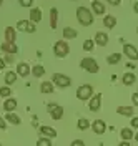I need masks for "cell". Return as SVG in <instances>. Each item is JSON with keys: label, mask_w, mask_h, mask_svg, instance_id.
<instances>
[{"label": "cell", "mask_w": 138, "mask_h": 146, "mask_svg": "<svg viewBox=\"0 0 138 146\" xmlns=\"http://www.w3.org/2000/svg\"><path fill=\"white\" fill-rule=\"evenodd\" d=\"M15 80H17V73L15 72H7L5 73V83H7V85L15 83Z\"/></svg>", "instance_id": "cell-25"}, {"label": "cell", "mask_w": 138, "mask_h": 146, "mask_svg": "<svg viewBox=\"0 0 138 146\" xmlns=\"http://www.w3.org/2000/svg\"><path fill=\"white\" fill-rule=\"evenodd\" d=\"M30 20H32V23H37V22L42 20V12H40V9L30 10Z\"/></svg>", "instance_id": "cell-16"}, {"label": "cell", "mask_w": 138, "mask_h": 146, "mask_svg": "<svg viewBox=\"0 0 138 146\" xmlns=\"http://www.w3.org/2000/svg\"><path fill=\"white\" fill-rule=\"evenodd\" d=\"M92 10H93V13H97V15H103L105 13V7H103V3L98 2V0H95L92 3Z\"/></svg>", "instance_id": "cell-13"}, {"label": "cell", "mask_w": 138, "mask_h": 146, "mask_svg": "<svg viewBox=\"0 0 138 146\" xmlns=\"http://www.w3.org/2000/svg\"><path fill=\"white\" fill-rule=\"evenodd\" d=\"M137 33H138V28H137Z\"/></svg>", "instance_id": "cell-45"}, {"label": "cell", "mask_w": 138, "mask_h": 146, "mask_svg": "<svg viewBox=\"0 0 138 146\" xmlns=\"http://www.w3.org/2000/svg\"><path fill=\"white\" fill-rule=\"evenodd\" d=\"M63 36L65 38H75V36H77V30H75V28H70V27H65L63 28Z\"/></svg>", "instance_id": "cell-28"}, {"label": "cell", "mask_w": 138, "mask_h": 146, "mask_svg": "<svg viewBox=\"0 0 138 146\" xmlns=\"http://www.w3.org/2000/svg\"><path fill=\"white\" fill-rule=\"evenodd\" d=\"M2 2H3V0H0V5H2Z\"/></svg>", "instance_id": "cell-44"}, {"label": "cell", "mask_w": 138, "mask_h": 146, "mask_svg": "<svg viewBox=\"0 0 138 146\" xmlns=\"http://www.w3.org/2000/svg\"><path fill=\"white\" fill-rule=\"evenodd\" d=\"M77 125H78V129H80V131H85V129L90 128V121H88L87 118H80Z\"/></svg>", "instance_id": "cell-26"}, {"label": "cell", "mask_w": 138, "mask_h": 146, "mask_svg": "<svg viewBox=\"0 0 138 146\" xmlns=\"http://www.w3.org/2000/svg\"><path fill=\"white\" fill-rule=\"evenodd\" d=\"M93 42H95L98 46H105L107 43H108V35L103 33V32H97V33H95V38H93Z\"/></svg>", "instance_id": "cell-10"}, {"label": "cell", "mask_w": 138, "mask_h": 146, "mask_svg": "<svg viewBox=\"0 0 138 146\" xmlns=\"http://www.w3.org/2000/svg\"><path fill=\"white\" fill-rule=\"evenodd\" d=\"M32 73H33L35 76H42V75L45 73V68H43L42 65H35V66L32 68Z\"/></svg>", "instance_id": "cell-30"}, {"label": "cell", "mask_w": 138, "mask_h": 146, "mask_svg": "<svg viewBox=\"0 0 138 146\" xmlns=\"http://www.w3.org/2000/svg\"><path fill=\"white\" fill-rule=\"evenodd\" d=\"M107 2H108L110 5H118V3L121 2V0H107Z\"/></svg>", "instance_id": "cell-39"}, {"label": "cell", "mask_w": 138, "mask_h": 146, "mask_svg": "<svg viewBox=\"0 0 138 146\" xmlns=\"http://www.w3.org/2000/svg\"><path fill=\"white\" fill-rule=\"evenodd\" d=\"M120 135H121V138H123V141H127V139H131V138H133V133H131L130 128H123V129L120 131Z\"/></svg>", "instance_id": "cell-29"}, {"label": "cell", "mask_w": 138, "mask_h": 146, "mask_svg": "<svg viewBox=\"0 0 138 146\" xmlns=\"http://www.w3.org/2000/svg\"><path fill=\"white\" fill-rule=\"evenodd\" d=\"M2 52H7V53H17L19 52V48L15 43H10V42H5L3 45H2Z\"/></svg>", "instance_id": "cell-15"}, {"label": "cell", "mask_w": 138, "mask_h": 146, "mask_svg": "<svg viewBox=\"0 0 138 146\" xmlns=\"http://www.w3.org/2000/svg\"><path fill=\"white\" fill-rule=\"evenodd\" d=\"M123 52H125V55L128 56L130 60H138V50H137V46H133L131 43H127L123 46Z\"/></svg>", "instance_id": "cell-6"}, {"label": "cell", "mask_w": 138, "mask_h": 146, "mask_svg": "<svg viewBox=\"0 0 138 146\" xmlns=\"http://www.w3.org/2000/svg\"><path fill=\"white\" fill-rule=\"evenodd\" d=\"M17 73H19L20 76H27L28 73H30V66L27 63H19L17 66Z\"/></svg>", "instance_id": "cell-20"}, {"label": "cell", "mask_w": 138, "mask_h": 146, "mask_svg": "<svg viewBox=\"0 0 138 146\" xmlns=\"http://www.w3.org/2000/svg\"><path fill=\"white\" fill-rule=\"evenodd\" d=\"M135 80H137L135 73H125V75H123V78H121V82H123V85H125V86L133 85V83H135Z\"/></svg>", "instance_id": "cell-17"}, {"label": "cell", "mask_w": 138, "mask_h": 146, "mask_svg": "<svg viewBox=\"0 0 138 146\" xmlns=\"http://www.w3.org/2000/svg\"><path fill=\"white\" fill-rule=\"evenodd\" d=\"M92 93H93V88L92 85H82V86H78V90H77V98L78 100H90L92 98Z\"/></svg>", "instance_id": "cell-4"}, {"label": "cell", "mask_w": 138, "mask_h": 146, "mask_svg": "<svg viewBox=\"0 0 138 146\" xmlns=\"http://www.w3.org/2000/svg\"><path fill=\"white\" fill-rule=\"evenodd\" d=\"M68 52H70V46H68V43H67V42H63V40L55 42V45H53V53H55L57 56L63 58V56H67V55H68Z\"/></svg>", "instance_id": "cell-2"}, {"label": "cell", "mask_w": 138, "mask_h": 146, "mask_svg": "<svg viewBox=\"0 0 138 146\" xmlns=\"http://www.w3.org/2000/svg\"><path fill=\"white\" fill-rule=\"evenodd\" d=\"M10 93H12V91H10L9 86H2V88H0V96H3V98L10 96Z\"/></svg>", "instance_id": "cell-33"}, {"label": "cell", "mask_w": 138, "mask_h": 146, "mask_svg": "<svg viewBox=\"0 0 138 146\" xmlns=\"http://www.w3.org/2000/svg\"><path fill=\"white\" fill-rule=\"evenodd\" d=\"M15 108H17V100H13V98L5 100V103H3V110L5 111H13Z\"/></svg>", "instance_id": "cell-19"}, {"label": "cell", "mask_w": 138, "mask_h": 146, "mask_svg": "<svg viewBox=\"0 0 138 146\" xmlns=\"http://www.w3.org/2000/svg\"><path fill=\"white\" fill-rule=\"evenodd\" d=\"M131 101H133L135 106H138V93H133V95H131Z\"/></svg>", "instance_id": "cell-36"}, {"label": "cell", "mask_w": 138, "mask_h": 146, "mask_svg": "<svg viewBox=\"0 0 138 146\" xmlns=\"http://www.w3.org/2000/svg\"><path fill=\"white\" fill-rule=\"evenodd\" d=\"M100 106H101V95L98 93V95L92 96V100H90V110L92 111H98Z\"/></svg>", "instance_id": "cell-11"}, {"label": "cell", "mask_w": 138, "mask_h": 146, "mask_svg": "<svg viewBox=\"0 0 138 146\" xmlns=\"http://www.w3.org/2000/svg\"><path fill=\"white\" fill-rule=\"evenodd\" d=\"M48 111L52 113V118L53 119H60L62 116H63V108L58 106V105H53V103L48 105Z\"/></svg>", "instance_id": "cell-7"}, {"label": "cell", "mask_w": 138, "mask_h": 146, "mask_svg": "<svg viewBox=\"0 0 138 146\" xmlns=\"http://www.w3.org/2000/svg\"><path fill=\"white\" fill-rule=\"evenodd\" d=\"M40 133L45 138H55L57 136V131L50 126H40Z\"/></svg>", "instance_id": "cell-12"}, {"label": "cell", "mask_w": 138, "mask_h": 146, "mask_svg": "<svg viewBox=\"0 0 138 146\" xmlns=\"http://www.w3.org/2000/svg\"><path fill=\"white\" fill-rule=\"evenodd\" d=\"M103 25H105L107 28H113L115 25H117V18L113 17V15H107L105 20H103Z\"/></svg>", "instance_id": "cell-22"}, {"label": "cell", "mask_w": 138, "mask_h": 146, "mask_svg": "<svg viewBox=\"0 0 138 146\" xmlns=\"http://www.w3.org/2000/svg\"><path fill=\"white\" fill-rule=\"evenodd\" d=\"M15 36H17V33H15V28L13 27H7L5 28V40H7V42L13 43V42H15Z\"/></svg>", "instance_id": "cell-14"}, {"label": "cell", "mask_w": 138, "mask_h": 146, "mask_svg": "<svg viewBox=\"0 0 138 146\" xmlns=\"http://www.w3.org/2000/svg\"><path fill=\"white\" fill-rule=\"evenodd\" d=\"M40 91L42 93H52L53 91V82H43L40 85Z\"/></svg>", "instance_id": "cell-23"}, {"label": "cell", "mask_w": 138, "mask_h": 146, "mask_svg": "<svg viewBox=\"0 0 138 146\" xmlns=\"http://www.w3.org/2000/svg\"><path fill=\"white\" fill-rule=\"evenodd\" d=\"M5 118L9 119V121L12 123V125H20V123H22L19 116H17L15 113H10V111H7V113H5Z\"/></svg>", "instance_id": "cell-24"}, {"label": "cell", "mask_w": 138, "mask_h": 146, "mask_svg": "<svg viewBox=\"0 0 138 146\" xmlns=\"http://www.w3.org/2000/svg\"><path fill=\"white\" fill-rule=\"evenodd\" d=\"M117 113L121 115V116H131L133 115V108L131 106H118L117 108Z\"/></svg>", "instance_id": "cell-18"}, {"label": "cell", "mask_w": 138, "mask_h": 146, "mask_svg": "<svg viewBox=\"0 0 138 146\" xmlns=\"http://www.w3.org/2000/svg\"><path fill=\"white\" fill-rule=\"evenodd\" d=\"M0 68H5V60L0 58Z\"/></svg>", "instance_id": "cell-40"}, {"label": "cell", "mask_w": 138, "mask_h": 146, "mask_svg": "<svg viewBox=\"0 0 138 146\" xmlns=\"http://www.w3.org/2000/svg\"><path fill=\"white\" fill-rule=\"evenodd\" d=\"M131 126L138 129V118H133V119H131Z\"/></svg>", "instance_id": "cell-38"}, {"label": "cell", "mask_w": 138, "mask_h": 146, "mask_svg": "<svg viewBox=\"0 0 138 146\" xmlns=\"http://www.w3.org/2000/svg\"><path fill=\"white\" fill-rule=\"evenodd\" d=\"M0 146H2V145H0Z\"/></svg>", "instance_id": "cell-47"}, {"label": "cell", "mask_w": 138, "mask_h": 146, "mask_svg": "<svg viewBox=\"0 0 138 146\" xmlns=\"http://www.w3.org/2000/svg\"><path fill=\"white\" fill-rule=\"evenodd\" d=\"M17 28L22 30V32H28V33H33L35 32V25L32 22H27V20H20L17 23Z\"/></svg>", "instance_id": "cell-8"}, {"label": "cell", "mask_w": 138, "mask_h": 146, "mask_svg": "<svg viewBox=\"0 0 138 146\" xmlns=\"http://www.w3.org/2000/svg\"><path fill=\"white\" fill-rule=\"evenodd\" d=\"M19 3L22 5V7H32L33 0H19Z\"/></svg>", "instance_id": "cell-34"}, {"label": "cell", "mask_w": 138, "mask_h": 146, "mask_svg": "<svg viewBox=\"0 0 138 146\" xmlns=\"http://www.w3.org/2000/svg\"><path fill=\"white\" fill-rule=\"evenodd\" d=\"M72 2H75V0H72Z\"/></svg>", "instance_id": "cell-46"}, {"label": "cell", "mask_w": 138, "mask_h": 146, "mask_svg": "<svg viewBox=\"0 0 138 146\" xmlns=\"http://www.w3.org/2000/svg\"><path fill=\"white\" fill-rule=\"evenodd\" d=\"M37 146H52V141H50V138H42L37 141Z\"/></svg>", "instance_id": "cell-32"}, {"label": "cell", "mask_w": 138, "mask_h": 146, "mask_svg": "<svg viewBox=\"0 0 138 146\" xmlns=\"http://www.w3.org/2000/svg\"><path fill=\"white\" fill-rule=\"evenodd\" d=\"M70 146H85V141L83 139H75V141H72Z\"/></svg>", "instance_id": "cell-35"}, {"label": "cell", "mask_w": 138, "mask_h": 146, "mask_svg": "<svg viewBox=\"0 0 138 146\" xmlns=\"http://www.w3.org/2000/svg\"><path fill=\"white\" fill-rule=\"evenodd\" d=\"M52 82L55 83L57 86H60V88H67V86L72 85V78L70 76H65L62 73H55L53 78H52Z\"/></svg>", "instance_id": "cell-5"}, {"label": "cell", "mask_w": 138, "mask_h": 146, "mask_svg": "<svg viewBox=\"0 0 138 146\" xmlns=\"http://www.w3.org/2000/svg\"><path fill=\"white\" fill-rule=\"evenodd\" d=\"M120 60H121V55H120V53L108 55V58H107V62H108L110 65H117V63H120Z\"/></svg>", "instance_id": "cell-27"}, {"label": "cell", "mask_w": 138, "mask_h": 146, "mask_svg": "<svg viewBox=\"0 0 138 146\" xmlns=\"http://www.w3.org/2000/svg\"><path fill=\"white\" fill-rule=\"evenodd\" d=\"M133 10L138 13V2H135V3H133Z\"/></svg>", "instance_id": "cell-41"}, {"label": "cell", "mask_w": 138, "mask_h": 146, "mask_svg": "<svg viewBox=\"0 0 138 146\" xmlns=\"http://www.w3.org/2000/svg\"><path fill=\"white\" fill-rule=\"evenodd\" d=\"M0 128H2V129H5V128H7V125H5V119L2 118V116H0Z\"/></svg>", "instance_id": "cell-37"}, {"label": "cell", "mask_w": 138, "mask_h": 146, "mask_svg": "<svg viewBox=\"0 0 138 146\" xmlns=\"http://www.w3.org/2000/svg\"><path fill=\"white\" fill-rule=\"evenodd\" d=\"M92 129H93V133H97V135H103L105 129H107V125H105L103 119H95L92 125Z\"/></svg>", "instance_id": "cell-9"}, {"label": "cell", "mask_w": 138, "mask_h": 146, "mask_svg": "<svg viewBox=\"0 0 138 146\" xmlns=\"http://www.w3.org/2000/svg\"><path fill=\"white\" fill-rule=\"evenodd\" d=\"M77 18H78V22L82 23L83 27H90L93 23L92 12L88 9H85V7H78V9H77Z\"/></svg>", "instance_id": "cell-1"}, {"label": "cell", "mask_w": 138, "mask_h": 146, "mask_svg": "<svg viewBox=\"0 0 138 146\" xmlns=\"http://www.w3.org/2000/svg\"><path fill=\"white\" fill-rule=\"evenodd\" d=\"M93 45H95V42H93V40H85V42H83V50H87V52H92V50H93Z\"/></svg>", "instance_id": "cell-31"}, {"label": "cell", "mask_w": 138, "mask_h": 146, "mask_svg": "<svg viewBox=\"0 0 138 146\" xmlns=\"http://www.w3.org/2000/svg\"><path fill=\"white\" fill-rule=\"evenodd\" d=\"M135 139H137V141H138V133H137V135H135Z\"/></svg>", "instance_id": "cell-43"}, {"label": "cell", "mask_w": 138, "mask_h": 146, "mask_svg": "<svg viewBox=\"0 0 138 146\" xmlns=\"http://www.w3.org/2000/svg\"><path fill=\"white\" fill-rule=\"evenodd\" d=\"M120 146H130V143H128V141H121V143H120Z\"/></svg>", "instance_id": "cell-42"}, {"label": "cell", "mask_w": 138, "mask_h": 146, "mask_svg": "<svg viewBox=\"0 0 138 146\" xmlns=\"http://www.w3.org/2000/svg\"><path fill=\"white\" fill-rule=\"evenodd\" d=\"M80 66H82L83 70H87L88 73H98V63H97V60H93V58H83L82 62H80Z\"/></svg>", "instance_id": "cell-3"}, {"label": "cell", "mask_w": 138, "mask_h": 146, "mask_svg": "<svg viewBox=\"0 0 138 146\" xmlns=\"http://www.w3.org/2000/svg\"><path fill=\"white\" fill-rule=\"evenodd\" d=\"M57 20H58V10L52 9L50 10V27L57 28Z\"/></svg>", "instance_id": "cell-21"}]
</instances>
